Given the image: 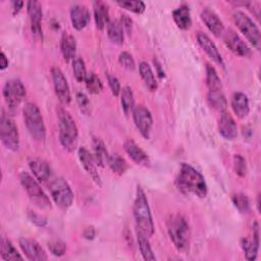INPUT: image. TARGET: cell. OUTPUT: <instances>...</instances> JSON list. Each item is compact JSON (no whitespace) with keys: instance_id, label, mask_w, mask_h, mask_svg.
<instances>
[{"instance_id":"6da1fadb","label":"cell","mask_w":261,"mask_h":261,"mask_svg":"<svg viewBox=\"0 0 261 261\" xmlns=\"http://www.w3.org/2000/svg\"><path fill=\"white\" fill-rule=\"evenodd\" d=\"M175 185L184 194H192L199 198H204L207 195V185L204 176L188 163L180 165Z\"/></svg>"},{"instance_id":"7a4b0ae2","label":"cell","mask_w":261,"mask_h":261,"mask_svg":"<svg viewBox=\"0 0 261 261\" xmlns=\"http://www.w3.org/2000/svg\"><path fill=\"white\" fill-rule=\"evenodd\" d=\"M134 217L136 221L137 231L143 233L147 238H150L154 233V223L151 215L150 207L145 192L138 186L136 192V198L134 202Z\"/></svg>"},{"instance_id":"3957f363","label":"cell","mask_w":261,"mask_h":261,"mask_svg":"<svg viewBox=\"0 0 261 261\" xmlns=\"http://www.w3.org/2000/svg\"><path fill=\"white\" fill-rule=\"evenodd\" d=\"M59 142L68 152L75 150L77 145V127L71 115L62 107L57 108Z\"/></svg>"},{"instance_id":"277c9868","label":"cell","mask_w":261,"mask_h":261,"mask_svg":"<svg viewBox=\"0 0 261 261\" xmlns=\"http://www.w3.org/2000/svg\"><path fill=\"white\" fill-rule=\"evenodd\" d=\"M167 231L174 247L186 253L190 247L191 231L187 219L181 214H174L167 220Z\"/></svg>"},{"instance_id":"5b68a950","label":"cell","mask_w":261,"mask_h":261,"mask_svg":"<svg viewBox=\"0 0 261 261\" xmlns=\"http://www.w3.org/2000/svg\"><path fill=\"white\" fill-rule=\"evenodd\" d=\"M22 114L31 137L38 142L43 141L46 137V127L39 107L35 103L28 102L23 106Z\"/></svg>"},{"instance_id":"8992f818","label":"cell","mask_w":261,"mask_h":261,"mask_svg":"<svg viewBox=\"0 0 261 261\" xmlns=\"http://www.w3.org/2000/svg\"><path fill=\"white\" fill-rule=\"evenodd\" d=\"M19 180L24 191L27 192L31 202L40 209H50L51 202L47 195L42 190L39 181L30 173L22 171L19 173Z\"/></svg>"},{"instance_id":"52a82bcc","label":"cell","mask_w":261,"mask_h":261,"mask_svg":"<svg viewBox=\"0 0 261 261\" xmlns=\"http://www.w3.org/2000/svg\"><path fill=\"white\" fill-rule=\"evenodd\" d=\"M50 195L54 203L62 210L68 209L73 202V193L65 179L56 177L49 184Z\"/></svg>"},{"instance_id":"ba28073f","label":"cell","mask_w":261,"mask_h":261,"mask_svg":"<svg viewBox=\"0 0 261 261\" xmlns=\"http://www.w3.org/2000/svg\"><path fill=\"white\" fill-rule=\"evenodd\" d=\"M0 139L4 147L10 151H16L19 147V135L14 120L5 112L0 117Z\"/></svg>"},{"instance_id":"9c48e42d","label":"cell","mask_w":261,"mask_h":261,"mask_svg":"<svg viewBox=\"0 0 261 261\" xmlns=\"http://www.w3.org/2000/svg\"><path fill=\"white\" fill-rule=\"evenodd\" d=\"M233 21L246 39L256 48H260V31L254 21L243 11H236L232 14Z\"/></svg>"},{"instance_id":"30bf717a","label":"cell","mask_w":261,"mask_h":261,"mask_svg":"<svg viewBox=\"0 0 261 261\" xmlns=\"http://www.w3.org/2000/svg\"><path fill=\"white\" fill-rule=\"evenodd\" d=\"M3 98L10 110H15L25 96V88L17 79L8 80L3 87Z\"/></svg>"},{"instance_id":"8fae6325","label":"cell","mask_w":261,"mask_h":261,"mask_svg":"<svg viewBox=\"0 0 261 261\" xmlns=\"http://www.w3.org/2000/svg\"><path fill=\"white\" fill-rule=\"evenodd\" d=\"M51 75H52L54 91H55V94H56L58 100L63 105L69 104V102L71 100V96H70V91H69V86H68L67 80L64 76L63 72L61 71V69L59 67L53 66L51 68Z\"/></svg>"},{"instance_id":"7c38bea8","label":"cell","mask_w":261,"mask_h":261,"mask_svg":"<svg viewBox=\"0 0 261 261\" xmlns=\"http://www.w3.org/2000/svg\"><path fill=\"white\" fill-rule=\"evenodd\" d=\"M133 118L135 125L140 134L145 139H149L153 125V118L151 112L143 105H139L134 107L133 109Z\"/></svg>"},{"instance_id":"4fadbf2b","label":"cell","mask_w":261,"mask_h":261,"mask_svg":"<svg viewBox=\"0 0 261 261\" xmlns=\"http://www.w3.org/2000/svg\"><path fill=\"white\" fill-rule=\"evenodd\" d=\"M27 11L31 22V31L34 37L37 40L43 39L42 31V6L38 1H28L27 2Z\"/></svg>"},{"instance_id":"5bb4252c","label":"cell","mask_w":261,"mask_h":261,"mask_svg":"<svg viewBox=\"0 0 261 261\" xmlns=\"http://www.w3.org/2000/svg\"><path fill=\"white\" fill-rule=\"evenodd\" d=\"M223 40L227 48L236 55L241 57L251 56L250 48L234 31L228 30L226 33H224Z\"/></svg>"},{"instance_id":"9a60e30c","label":"cell","mask_w":261,"mask_h":261,"mask_svg":"<svg viewBox=\"0 0 261 261\" xmlns=\"http://www.w3.org/2000/svg\"><path fill=\"white\" fill-rule=\"evenodd\" d=\"M77 155H79V158H80V161H81L83 167L85 168V170L87 171L89 176L92 178V180L97 186L100 187L101 186V178H100V175H99L98 170H97V163H96V160L94 158V155L91 154L90 151L85 147L79 148Z\"/></svg>"},{"instance_id":"2e32d148","label":"cell","mask_w":261,"mask_h":261,"mask_svg":"<svg viewBox=\"0 0 261 261\" xmlns=\"http://www.w3.org/2000/svg\"><path fill=\"white\" fill-rule=\"evenodd\" d=\"M18 244L24 255L29 260L33 261H43L47 260V255L44 249L39 245L38 242L28 238H20Z\"/></svg>"},{"instance_id":"e0dca14e","label":"cell","mask_w":261,"mask_h":261,"mask_svg":"<svg viewBox=\"0 0 261 261\" xmlns=\"http://www.w3.org/2000/svg\"><path fill=\"white\" fill-rule=\"evenodd\" d=\"M241 246L247 260L253 261L256 259L259 249V231L257 223L253 226V234L241 240Z\"/></svg>"},{"instance_id":"ac0fdd59","label":"cell","mask_w":261,"mask_h":261,"mask_svg":"<svg viewBox=\"0 0 261 261\" xmlns=\"http://www.w3.org/2000/svg\"><path fill=\"white\" fill-rule=\"evenodd\" d=\"M201 19L214 36L220 37L224 34L223 22L213 10L209 8L203 9L201 12Z\"/></svg>"},{"instance_id":"d6986e66","label":"cell","mask_w":261,"mask_h":261,"mask_svg":"<svg viewBox=\"0 0 261 261\" xmlns=\"http://www.w3.org/2000/svg\"><path fill=\"white\" fill-rule=\"evenodd\" d=\"M218 132L225 140H233L238 136V126L232 116L223 112L218 120Z\"/></svg>"},{"instance_id":"ffe728a7","label":"cell","mask_w":261,"mask_h":261,"mask_svg":"<svg viewBox=\"0 0 261 261\" xmlns=\"http://www.w3.org/2000/svg\"><path fill=\"white\" fill-rule=\"evenodd\" d=\"M70 20L75 30H83L90 21L89 9L85 5L74 4L70 8Z\"/></svg>"},{"instance_id":"44dd1931","label":"cell","mask_w":261,"mask_h":261,"mask_svg":"<svg viewBox=\"0 0 261 261\" xmlns=\"http://www.w3.org/2000/svg\"><path fill=\"white\" fill-rule=\"evenodd\" d=\"M197 41L200 45V47L207 53V55L217 64L223 66L224 62L223 59L221 57V54L219 53L217 47L215 46V44L211 41V39L204 33H198L197 34Z\"/></svg>"},{"instance_id":"7402d4cb","label":"cell","mask_w":261,"mask_h":261,"mask_svg":"<svg viewBox=\"0 0 261 261\" xmlns=\"http://www.w3.org/2000/svg\"><path fill=\"white\" fill-rule=\"evenodd\" d=\"M29 166L33 172L35 178L39 182H45L50 178L51 168L49 164L41 158H31L29 160Z\"/></svg>"},{"instance_id":"603a6c76","label":"cell","mask_w":261,"mask_h":261,"mask_svg":"<svg viewBox=\"0 0 261 261\" xmlns=\"http://www.w3.org/2000/svg\"><path fill=\"white\" fill-rule=\"evenodd\" d=\"M124 150L126 154L129 156V158L136 162L137 164L144 165V166H149L150 165V160L148 155L136 144L135 141L132 139H127L124 144H123Z\"/></svg>"},{"instance_id":"cb8c5ba5","label":"cell","mask_w":261,"mask_h":261,"mask_svg":"<svg viewBox=\"0 0 261 261\" xmlns=\"http://www.w3.org/2000/svg\"><path fill=\"white\" fill-rule=\"evenodd\" d=\"M231 108L238 117H246L250 111L247 95L242 92H236L231 97Z\"/></svg>"},{"instance_id":"d4e9b609","label":"cell","mask_w":261,"mask_h":261,"mask_svg":"<svg viewBox=\"0 0 261 261\" xmlns=\"http://www.w3.org/2000/svg\"><path fill=\"white\" fill-rule=\"evenodd\" d=\"M172 17L175 24L180 30L186 31L191 28L192 17H191V11L188 5L182 4L178 6L176 9H174L172 12Z\"/></svg>"},{"instance_id":"484cf974","label":"cell","mask_w":261,"mask_h":261,"mask_svg":"<svg viewBox=\"0 0 261 261\" xmlns=\"http://www.w3.org/2000/svg\"><path fill=\"white\" fill-rule=\"evenodd\" d=\"M60 50L65 61L74 59L76 52V43L73 36L68 33H64L60 40Z\"/></svg>"},{"instance_id":"4316f807","label":"cell","mask_w":261,"mask_h":261,"mask_svg":"<svg viewBox=\"0 0 261 261\" xmlns=\"http://www.w3.org/2000/svg\"><path fill=\"white\" fill-rule=\"evenodd\" d=\"M94 18L98 30L102 31L109 23L108 6L102 1L94 2Z\"/></svg>"},{"instance_id":"83f0119b","label":"cell","mask_w":261,"mask_h":261,"mask_svg":"<svg viewBox=\"0 0 261 261\" xmlns=\"http://www.w3.org/2000/svg\"><path fill=\"white\" fill-rule=\"evenodd\" d=\"M92 147H93V153H94L93 155H94L97 165L104 167L108 163V158H109L105 144L103 143V141L100 138L93 137Z\"/></svg>"},{"instance_id":"f1b7e54d","label":"cell","mask_w":261,"mask_h":261,"mask_svg":"<svg viewBox=\"0 0 261 261\" xmlns=\"http://www.w3.org/2000/svg\"><path fill=\"white\" fill-rule=\"evenodd\" d=\"M0 255L1 258L6 261L22 260V256H20L12 243L5 237H2L0 240Z\"/></svg>"},{"instance_id":"f546056e","label":"cell","mask_w":261,"mask_h":261,"mask_svg":"<svg viewBox=\"0 0 261 261\" xmlns=\"http://www.w3.org/2000/svg\"><path fill=\"white\" fill-rule=\"evenodd\" d=\"M207 101L212 108L220 112H223L227 107L226 98L221 90L209 91L207 94Z\"/></svg>"},{"instance_id":"4dcf8cb0","label":"cell","mask_w":261,"mask_h":261,"mask_svg":"<svg viewBox=\"0 0 261 261\" xmlns=\"http://www.w3.org/2000/svg\"><path fill=\"white\" fill-rule=\"evenodd\" d=\"M139 71L147 88L150 91H155L157 89V81L154 76V73L149 63H147L146 61H142L139 64Z\"/></svg>"},{"instance_id":"1f68e13d","label":"cell","mask_w":261,"mask_h":261,"mask_svg":"<svg viewBox=\"0 0 261 261\" xmlns=\"http://www.w3.org/2000/svg\"><path fill=\"white\" fill-rule=\"evenodd\" d=\"M107 35L114 44L121 45L123 43V29L120 22L116 20L109 21L107 24Z\"/></svg>"},{"instance_id":"d6a6232c","label":"cell","mask_w":261,"mask_h":261,"mask_svg":"<svg viewBox=\"0 0 261 261\" xmlns=\"http://www.w3.org/2000/svg\"><path fill=\"white\" fill-rule=\"evenodd\" d=\"M149 238H147L146 236H144L143 233L137 231V240H138V245H139V248H140V252L143 256V258L145 260H148V261H153L156 259L152 249H151V246H150V243H149Z\"/></svg>"},{"instance_id":"836d02e7","label":"cell","mask_w":261,"mask_h":261,"mask_svg":"<svg viewBox=\"0 0 261 261\" xmlns=\"http://www.w3.org/2000/svg\"><path fill=\"white\" fill-rule=\"evenodd\" d=\"M206 84L209 91L221 90L222 88L220 77L218 76L215 68L209 63L206 64Z\"/></svg>"},{"instance_id":"e575fe53","label":"cell","mask_w":261,"mask_h":261,"mask_svg":"<svg viewBox=\"0 0 261 261\" xmlns=\"http://www.w3.org/2000/svg\"><path fill=\"white\" fill-rule=\"evenodd\" d=\"M109 167L111 168V170L118 174V175H121L123 174L126 169H127V163L126 161L118 154H112V155H109V158H108V163Z\"/></svg>"},{"instance_id":"d590c367","label":"cell","mask_w":261,"mask_h":261,"mask_svg":"<svg viewBox=\"0 0 261 261\" xmlns=\"http://www.w3.org/2000/svg\"><path fill=\"white\" fill-rule=\"evenodd\" d=\"M120 103H121V107H122V109H123L125 114H127L135 107L134 94H133L132 89L129 87H127V86H125V87H123L121 89V92H120Z\"/></svg>"},{"instance_id":"8d00e7d4","label":"cell","mask_w":261,"mask_h":261,"mask_svg":"<svg viewBox=\"0 0 261 261\" xmlns=\"http://www.w3.org/2000/svg\"><path fill=\"white\" fill-rule=\"evenodd\" d=\"M231 201L233 206L243 214L250 211V200L244 193H237L232 195Z\"/></svg>"},{"instance_id":"74e56055","label":"cell","mask_w":261,"mask_h":261,"mask_svg":"<svg viewBox=\"0 0 261 261\" xmlns=\"http://www.w3.org/2000/svg\"><path fill=\"white\" fill-rule=\"evenodd\" d=\"M85 84L87 89L89 90L90 93L92 94H98L101 92L103 86H102V82L101 80L98 77L97 74H95L94 72H89L86 75L85 79Z\"/></svg>"},{"instance_id":"f35d334b","label":"cell","mask_w":261,"mask_h":261,"mask_svg":"<svg viewBox=\"0 0 261 261\" xmlns=\"http://www.w3.org/2000/svg\"><path fill=\"white\" fill-rule=\"evenodd\" d=\"M72 71L75 80L79 83H82L85 81L87 71H86V65L82 58H74L72 60Z\"/></svg>"},{"instance_id":"ab89813d","label":"cell","mask_w":261,"mask_h":261,"mask_svg":"<svg viewBox=\"0 0 261 261\" xmlns=\"http://www.w3.org/2000/svg\"><path fill=\"white\" fill-rule=\"evenodd\" d=\"M116 4H118L120 7L129 10L135 13H143L146 9L145 3L143 1H117Z\"/></svg>"},{"instance_id":"60d3db41","label":"cell","mask_w":261,"mask_h":261,"mask_svg":"<svg viewBox=\"0 0 261 261\" xmlns=\"http://www.w3.org/2000/svg\"><path fill=\"white\" fill-rule=\"evenodd\" d=\"M75 100L81 112H83L85 115H89L91 113V103L87 95L83 92H77L75 95Z\"/></svg>"},{"instance_id":"b9f144b4","label":"cell","mask_w":261,"mask_h":261,"mask_svg":"<svg viewBox=\"0 0 261 261\" xmlns=\"http://www.w3.org/2000/svg\"><path fill=\"white\" fill-rule=\"evenodd\" d=\"M233 166H234V171L239 176H244L247 171V164L246 160L243 156L237 154L233 156Z\"/></svg>"},{"instance_id":"7bdbcfd3","label":"cell","mask_w":261,"mask_h":261,"mask_svg":"<svg viewBox=\"0 0 261 261\" xmlns=\"http://www.w3.org/2000/svg\"><path fill=\"white\" fill-rule=\"evenodd\" d=\"M118 61L119 63L126 69L128 70H134L135 69V60L133 58V56L127 53V52H121L118 56Z\"/></svg>"},{"instance_id":"ee69618b","label":"cell","mask_w":261,"mask_h":261,"mask_svg":"<svg viewBox=\"0 0 261 261\" xmlns=\"http://www.w3.org/2000/svg\"><path fill=\"white\" fill-rule=\"evenodd\" d=\"M48 248L50 252L55 256H62L66 251L65 244L60 241H53L48 243Z\"/></svg>"},{"instance_id":"f6af8a7d","label":"cell","mask_w":261,"mask_h":261,"mask_svg":"<svg viewBox=\"0 0 261 261\" xmlns=\"http://www.w3.org/2000/svg\"><path fill=\"white\" fill-rule=\"evenodd\" d=\"M28 217L31 220V222H33L35 225L43 227L47 224V218L35 211H29L28 213Z\"/></svg>"},{"instance_id":"bcb514c9","label":"cell","mask_w":261,"mask_h":261,"mask_svg":"<svg viewBox=\"0 0 261 261\" xmlns=\"http://www.w3.org/2000/svg\"><path fill=\"white\" fill-rule=\"evenodd\" d=\"M107 81H108L111 93L114 96H118L119 93L121 92V88H120V83L117 80V77L114 75H111V74H107Z\"/></svg>"},{"instance_id":"7dc6e473","label":"cell","mask_w":261,"mask_h":261,"mask_svg":"<svg viewBox=\"0 0 261 261\" xmlns=\"http://www.w3.org/2000/svg\"><path fill=\"white\" fill-rule=\"evenodd\" d=\"M120 24L123 29V31H125L126 34H130L132 33V28H133V21L132 19L127 16V15H121V20H120Z\"/></svg>"},{"instance_id":"c3c4849f","label":"cell","mask_w":261,"mask_h":261,"mask_svg":"<svg viewBox=\"0 0 261 261\" xmlns=\"http://www.w3.org/2000/svg\"><path fill=\"white\" fill-rule=\"evenodd\" d=\"M84 238L87 239V240H93L95 234H96V231H95V228L93 226H89L87 227L85 230H84Z\"/></svg>"},{"instance_id":"681fc988","label":"cell","mask_w":261,"mask_h":261,"mask_svg":"<svg viewBox=\"0 0 261 261\" xmlns=\"http://www.w3.org/2000/svg\"><path fill=\"white\" fill-rule=\"evenodd\" d=\"M11 5H12V11H13V14H17L20 9L22 8L23 6V1H12L11 2Z\"/></svg>"},{"instance_id":"f907efd6","label":"cell","mask_w":261,"mask_h":261,"mask_svg":"<svg viewBox=\"0 0 261 261\" xmlns=\"http://www.w3.org/2000/svg\"><path fill=\"white\" fill-rule=\"evenodd\" d=\"M7 66H8V59L5 55V53L3 51H1V54H0V68L3 70Z\"/></svg>"}]
</instances>
